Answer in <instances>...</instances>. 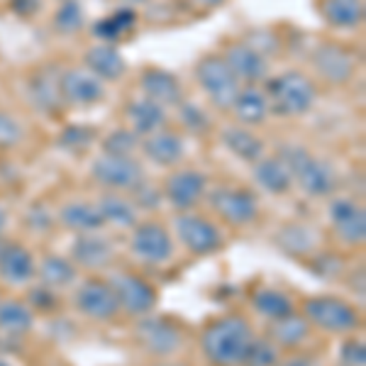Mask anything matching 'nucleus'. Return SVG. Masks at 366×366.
<instances>
[{
	"mask_svg": "<svg viewBox=\"0 0 366 366\" xmlns=\"http://www.w3.org/2000/svg\"><path fill=\"white\" fill-rule=\"evenodd\" d=\"M174 232L176 239L183 244V249L193 254V257H210V254L220 252L222 244H225L220 227L193 210L179 212L174 217Z\"/></svg>",
	"mask_w": 366,
	"mask_h": 366,
	"instance_id": "6",
	"label": "nucleus"
},
{
	"mask_svg": "<svg viewBox=\"0 0 366 366\" xmlns=\"http://www.w3.org/2000/svg\"><path fill=\"white\" fill-rule=\"evenodd\" d=\"M74 305L81 315L96 322H110L120 315V303L113 286L103 279H88L81 283L74 293Z\"/></svg>",
	"mask_w": 366,
	"mask_h": 366,
	"instance_id": "12",
	"label": "nucleus"
},
{
	"mask_svg": "<svg viewBox=\"0 0 366 366\" xmlns=\"http://www.w3.org/2000/svg\"><path fill=\"white\" fill-rule=\"evenodd\" d=\"M115 242L100 232L79 234L71 247V262L86 271H103L115 262Z\"/></svg>",
	"mask_w": 366,
	"mask_h": 366,
	"instance_id": "19",
	"label": "nucleus"
},
{
	"mask_svg": "<svg viewBox=\"0 0 366 366\" xmlns=\"http://www.w3.org/2000/svg\"><path fill=\"white\" fill-rule=\"evenodd\" d=\"M137 149H139V134L127 127H117L103 137V154L132 157Z\"/></svg>",
	"mask_w": 366,
	"mask_h": 366,
	"instance_id": "40",
	"label": "nucleus"
},
{
	"mask_svg": "<svg viewBox=\"0 0 366 366\" xmlns=\"http://www.w3.org/2000/svg\"><path fill=\"white\" fill-rule=\"evenodd\" d=\"M208 203L232 227H247L259 217V198L249 188L217 186L208 193Z\"/></svg>",
	"mask_w": 366,
	"mask_h": 366,
	"instance_id": "9",
	"label": "nucleus"
},
{
	"mask_svg": "<svg viewBox=\"0 0 366 366\" xmlns=\"http://www.w3.org/2000/svg\"><path fill=\"white\" fill-rule=\"evenodd\" d=\"M225 64L229 66L234 76H237L239 84L247 86H257L262 81H267L269 76V61L267 56L262 54L259 49H254L249 42H232L227 44L225 54Z\"/></svg>",
	"mask_w": 366,
	"mask_h": 366,
	"instance_id": "18",
	"label": "nucleus"
},
{
	"mask_svg": "<svg viewBox=\"0 0 366 366\" xmlns=\"http://www.w3.org/2000/svg\"><path fill=\"white\" fill-rule=\"evenodd\" d=\"M208 191V176L196 169H179L164 181V198L179 212L193 210Z\"/></svg>",
	"mask_w": 366,
	"mask_h": 366,
	"instance_id": "16",
	"label": "nucleus"
},
{
	"mask_svg": "<svg viewBox=\"0 0 366 366\" xmlns=\"http://www.w3.org/2000/svg\"><path fill=\"white\" fill-rule=\"evenodd\" d=\"M113 286L115 298L120 303V312H127L132 317L152 315L159 303V293L144 276L134 274V271H117L108 279Z\"/></svg>",
	"mask_w": 366,
	"mask_h": 366,
	"instance_id": "7",
	"label": "nucleus"
},
{
	"mask_svg": "<svg viewBox=\"0 0 366 366\" xmlns=\"http://www.w3.org/2000/svg\"><path fill=\"white\" fill-rule=\"evenodd\" d=\"M330 227L345 247H362L366 242V212L357 200L335 198L327 208Z\"/></svg>",
	"mask_w": 366,
	"mask_h": 366,
	"instance_id": "14",
	"label": "nucleus"
},
{
	"mask_svg": "<svg viewBox=\"0 0 366 366\" xmlns=\"http://www.w3.org/2000/svg\"><path fill=\"white\" fill-rule=\"evenodd\" d=\"M27 100L39 115L54 117L64 110V96H61V69H56L54 64L39 66L32 76L27 79Z\"/></svg>",
	"mask_w": 366,
	"mask_h": 366,
	"instance_id": "13",
	"label": "nucleus"
},
{
	"mask_svg": "<svg viewBox=\"0 0 366 366\" xmlns=\"http://www.w3.org/2000/svg\"><path fill=\"white\" fill-rule=\"evenodd\" d=\"M222 144L232 152L234 157L242 159V162H259L264 157V139L259 134H254L249 127H242V125H232L227 129H222Z\"/></svg>",
	"mask_w": 366,
	"mask_h": 366,
	"instance_id": "33",
	"label": "nucleus"
},
{
	"mask_svg": "<svg viewBox=\"0 0 366 366\" xmlns=\"http://www.w3.org/2000/svg\"><path fill=\"white\" fill-rule=\"evenodd\" d=\"M139 88L144 93L147 100L162 105V108H171V105H179L183 100L181 84L171 71L149 66L139 74Z\"/></svg>",
	"mask_w": 366,
	"mask_h": 366,
	"instance_id": "21",
	"label": "nucleus"
},
{
	"mask_svg": "<svg viewBox=\"0 0 366 366\" xmlns=\"http://www.w3.org/2000/svg\"><path fill=\"white\" fill-rule=\"evenodd\" d=\"M39 283L51 291H64L71 288L79 279V267H76L71 259L61 257V254H46L42 262L37 264V276Z\"/></svg>",
	"mask_w": 366,
	"mask_h": 366,
	"instance_id": "28",
	"label": "nucleus"
},
{
	"mask_svg": "<svg viewBox=\"0 0 366 366\" xmlns=\"http://www.w3.org/2000/svg\"><path fill=\"white\" fill-rule=\"evenodd\" d=\"M317 232L308 225H286L276 234V247H281L291 257H305L317 247Z\"/></svg>",
	"mask_w": 366,
	"mask_h": 366,
	"instance_id": "36",
	"label": "nucleus"
},
{
	"mask_svg": "<svg viewBox=\"0 0 366 366\" xmlns=\"http://www.w3.org/2000/svg\"><path fill=\"white\" fill-rule=\"evenodd\" d=\"M254 340V327L239 312L210 320L200 332V352L210 366H242L244 352Z\"/></svg>",
	"mask_w": 366,
	"mask_h": 366,
	"instance_id": "1",
	"label": "nucleus"
},
{
	"mask_svg": "<svg viewBox=\"0 0 366 366\" xmlns=\"http://www.w3.org/2000/svg\"><path fill=\"white\" fill-rule=\"evenodd\" d=\"M98 139V129L91 125H66L59 129L56 134V147L66 154H86L91 149V144Z\"/></svg>",
	"mask_w": 366,
	"mask_h": 366,
	"instance_id": "37",
	"label": "nucleus"
},
{
	"mask_svg": "<svg viewBox=\"0 0 366 366\" xmlns=\"http://www.w3.org/2000/svg\"><path fill=\"white\" fill-rule=\"evenodd\" d=\"M340 366H342V364H340Z\"/></svg>",
	"mask_w": 366,
	"mask_h": 366,
	"instance_id": "52",
	"label": "nucleus"
},
{
	"mask_svg": "<svg viewBox=\"0 0 366 366\" xmlns=\"http://www.w3.org/2000/svg\"><path fill=\"white\" fill-rule=\"evenodd\" d=\"M342 366H366V345L359 337H347L340 345Z\"/></svg>",
	"mask_w": 366,
	"mask_h": 366,
	"instance_id": "44",
	"label": "nucleus"
},
{
	"mask_svg": "<svg viewBox=\"0 0 366 366\" xmlns=\"http://www.w3.org/2000/svg\"><path fill=\"white\" fill-rule=\"evenodd\" d=\"M5 227H8V210L0 205V234L5 232Z\"/></svg>",
	"mask_w": 366,
	"mask_h": 366,
	"instance_id": "48",
	"label": "nucleus"
},
{
	"mask_svg": "<svg viewBox=\"0 0 366 366\" xmlns=\"http://www.w3.org/2000/svg\"><path fill=\"white\" fill-rule=\"evenodd\" d=\"M61 96L66 105L88 108L105 98V84L88 69L61 71Z\"/></svg>",
	"mask_w": 366,
	"mask_h": 366,
	"instance_id": "20",
	"label": "nucleus"
},
{
	"mask_svg": "<svg viewBox=\"0 0 366 366\" xmlns=\"http://www.w3.org/2000/svg\"><path fill=\"white\" fill-rule=\"evenodd\" d=\"M0 366H15V364H10V362H8V359H5V357H0Z\"/></svg>",
	"mask_w": 366,
	"mask_h": 366,
	"instance_id": "50",
	"label": "nucleus"
},
{
	"mask_svg": "<svg viewBox=\"0 0 366 366\" xmlns=\"http://www.w3.org/2000/svg\"><path fill=\"white\" fill-rule=\"evenodd\" d=\"M229 110H232L234 117H237L242 125H262V122H267V117L271 113L267 93L259 91L257 86L239 88L237 98H234V103Z\"/></svg>",
	"mask_w": 366,
	"mask_h": 366,
	"instance_id": "30",
	"label": "nucleus"
},
{
	"mask_svg": "<svg viewBox=\"0 0 366 366\" xmlns=\"http://www.w3.org/2000/svg\"><path fill=\"white\" fill-rule=\"evenodd\" d=\"M42 0H10V10L20 17H32L39 13Z\"/></svg>",
	"mask_w": 366,
	"mask_h": 366,
	"instance_id": "45",
	"label": "nucleus"
},
{
	"mask_svg": "<svg viewBox=\"0 0 366 366\" xmlns=\"http://www.w3.org/2000/svg\"><path fill=\"white\" fill-rule=\"evenodd\" d=\"M91 176L93 181L113 193H129L144 181L142 164L134 162L132 157H110V154H100L91 164Z\"/></svg>",
	"mask_w": 366,
	"mask_h": 366,
	"instance_id": "11",
	"label": "nucleus"
},
{
	"mask_svg": "<svg viewBox=\"0 0 366 366\" xmlns=\"http://www.w3.org/2000/svg\"><path fill=\"white\" fill-rule=\"evenodd\" d=\"M310 61L315 71L332 86H345L352 81L354 71H357V56L347 49L345 44L337 42H322L312 49Z\"/></svg>",
	"mask_w": 366,
	"mask_h": 366,
	"instance_id": "15",
	"label": "nucleus"
},
{
	"mask_svg": "<svg viewBox=\"0 0 366 366\" xmlns=\"http://www.w3.org/2000/svg\"><path fill=\"white\" fill-rule=\"evenodd\" d=\"M267 98L271 113L281 117H300L310 113L317 98L315 81L303 71H283V74L269 79Z\"/></svg>",
	"mask_w": 366,
	"mask_h": 366,
	"instance_id": "3",
	"label": "nucleus"
},
{
	"mask_svg": "<svg viewBox=\"0 0 366 366\" xmlns=\"http://www.w3.org/2000/svg\"><path fill=\"white\" fill-rule=\"evenodd\" d=\"M276 366H320L315 357H308V354H298V357H291V359H281Z\"/></svg>",
	"mask_w": 366,
	"mask_h": 366,
	"instance_id": "46",
	"label": "nucleus"
},
{
	"mask_svg": "<svg viewBox=\"0 0 366 366\" xmlns=\"http://www.w3.org/2000/svg\"><path fill=\"white\" fill-rule=\"evenodd\" d=\"M129 252L142 264L159 267V264H167L174 259L176 242L162 222H137L129 234Z\"/></svg>",
	"mask_w": 366,
	"mask_h": 366,
	"instance_id": "10",
	"label": "nucleus"
},
{
	"mask_svg": "<svg viewBox=\"0 0 366 366\" xmlns=\"http://www.w3.org/2000/svg\"><path fill=\"white\" fill-rule=\"evenodd\" d=\"M152 366H191V364H181V362H157Z\"/></svg>",
	"mask_w": 366,
	"mask_h": 366,
	"instance_id": "49",
	"label": "nucleus"
},
{
	"mask_svg": "<svg viewBox=\"0 0 366 366\" xmlns=\"http://www.w3.org/2000/svg\"><path fill=\"white\" fill-rule=\"evenodd\" d=\"M317 13L330 27L354 29L364 22V0H317Z\"/></svg>",
	"mask_w": 366,
	"mask_h": 366,
	"instance_id": "29",
	"label": "nucleus"
},
{
	"mask_svg": "<svg viewBox=\"0 0 366 366\" xmlns=\"http://www.w3.org/2000/svg\"><path fill=\"white\" fill-rule=\"evenodd\" d=\"M54 29L59 34H76L81 32L86 22V10L81 0H61L54 13Z\"/></svg>",
	"mask_w": 366,
	"mask_h": 366,
	"instance_id": "38",
	"label": "nucleus"
},
{
	"mask_svg": "<svg viewBox=\"0 0 366 366\" xmlns=\"http://www.w3.org/2000/svg\"><path fill=\"white\" fill-rule=\"evenodd\" d=\"M84 61H86V69L91 71V74H96L103 84H105V81L122 79V76H125V71H127L125 56L120 54V49H117L115 44L98 42L96 46H91V49L86 51Z\"/></svg>",
	"mask_w": 366,
	"mask_h": 366,
	"instance_id": "24",
	"label": "nucleus"
},
{
	"mask_svg": "<svg viewBox=\"0 0 366 366\" xmlns=\"http://www.w3.org/2000/svg\"><path fill=\"white\" fill-rule=\"evenodd\" d=\"M179 120H181V125L188 129V132H193V134H208L210 129H212V120H210V115L205 113L200 105L196 103H188V100H181L179 105Z\"/></svg>",
	"mask_w": 366,
	"mask_h": 366,
	"instance_id": "41",
	"label": "nucleus"
},
{
	"mask_svg": "<svg viewBox=\"0 0 366 366\" xmlns=\"http://www.w3.org/2000/svg\"><path fill=\"white\" fill-rule=\"evenodd\" d=\"M137 25V13L132 8H117L113 15L100 17V20L93 22L91 32L98 42L103 44H115L117 39H122L125 34H129Z\"/></svg>",
	"mask_w": 366,
	"mask_h": 366,
	"instance_id": "34",
	"label": "nucleus"
},
{
	"mask_svg": "<svg viewBox=\"0 0 366 366\" xmlns=\"http://www.w3.org/2000/svg\"><path fill=\"white\" fill-rule=\"evenodd\" d=\"M252 308L267 320H279L296 310V303L281 288H259L252 293Z\"/></svg>",
	"mask_w": 366,
	"mask_h": 366,
	"instance_id": "35",
	"label": "nucleus"
},
{
	"mask_svg": "<svg viewBox=\"0 0 366 366\" xmlns=\"http://www.w3.org/2000/svg\"><path fill=\"white\" fill-rule=\"evenodd\" d=\"M252 176L259 188L271 196H286L293 188V176L281 157H262L259 162H254Z\"/></svg>",
	"mask_w": 366,
	"mask_h": 366,
	"instance_id": "25",
	"label": "nucleus"
},
{
	"mask_svg": "<svg viewBox=\"0 0 366 366\" xmlns=\"http://www.w3.org/2000/svg\"><path fill=\"white\" fill-rule=\"evenodd\" d=\"M27 305L32 310H42V312H54L59 305V296H56V291H51V288H46V286H34V288H29V293H27Z\"/></svg>",
	"mask_w": 366,
	"mask_h": 366,
	"instance_id": "43",
	"label": "nucleus"
},
{
	"mask_svg": "<svg viewBox=\"0 0 366 366\" xmlns=\"http://www.w3.org/2000/svg\"><path fill=\"white\" fill-rule=\"evenodd\" d=\"M125 115L127 122L132 125L129 129L137 132L139 137H149V134L159 132V129H164V125H167V108H162V105L152 103L147 98L129 100Z\"/></svg>",
	"mask_w": 366,
	"mask_h": 366,
	"instance_id": "27",
	"label": "nucleus"
},
{
	"mask_svg": "<svg viewBox=\"0 0 366 366\" xmlns=\"http://www.w3.org/2000/svg\"><path fill=\"white\" fill-rule=\"evenodd\" d=\"M132 3H147V0H132Z\"/></svg>",
	"mask_w": 366,
	"mask_h": 366,
	"instance_id": "51",
	"label": "nucleus"
},
{
	"mask_svg": "<svg viewBox=\"0 0 366 366\" xmlns=\"http://www.w3.org/2000/svg\"><path fill=\"white\" fill-rule=\"evenodd\" d=\"M142 152L157 167H176L183 157H186V144L179 132H171V129H159V132L149 134V137L142 139Z\"/></svg>",
	"mask_w": 366,
	"mask_h": 366,
	"instance_id": "22",
	"label": "nucleus"
},
{
	"mask_svg": "<svg viewBox=\"0 0 366 366\" xmlns=\"http://www.w3.org/2000/svg\"><path fill=\"white\" fill-rule=\"evenodd\" d=\"M134 337H137L142 350L149 352L157 359L174 357L183 347V342H186V335H183V330L174 320H169V317H152V315L137 317Z\"/></svg>",
	"mask_w": 366,
	"mask_h": 366,
	"instance_id": "8",
	"label": "nucleus"
},
{
	"mask_svg": "<svg viewBox=\"0 0 366 366\" xmlns=\"http://www.w3.org/2000/svg\"><path fill=\"white\" fill-rule=\"evenodd\" d=\"M303 317L310 327H317L327 335H354L362 327V312L357 305L340 296H312L303 303Z\"/></svg>",
	"mask_w": 366,
	"mask_h": 366,
	"instance_id": "4",
	"label": "nucleus"
},
{
	"mask_svg": "<svg viewBox=\"0 0 366 366\" xmlns=\"http://www.w3.org/2000/svg\"><path fill=\"white\" fill-rule=\"evenodd\" d=\"M96 205H98L100 215H103L105 225L132 229L139 222V215H137V208H134L132 198L122 196V193H113V191L103 193Z\"/></svg>",
	"mask_w": 366,
	"mask_h": 366,
	"instance_id": "31",
	"label": "nucleus"
},
{
	"mask_svg": "<svg viewBox=\"0 0 366 366\" xmlns=\"http://www.w3.org/2000/svg\"><path fill=\"white\" fill-rule=\"evenodd\" d=\"M283 164L288 167L293 176V183H298V188L310 198H327L337 191L340 176L335 167L325 159L310 154L305 147L300 144H286L281 149Z\"/></svg>",
	"mask_w": 366,
	"mask_h": 366,
	"instance_id": "2",
	"label": "nucleus"
},
{
	"mask_svg": "<svg viewBox=\"0 0 366 366\" xmlns=\"http://www.w3.org/2000/svg\"><path fill=\"white\" fill-rule=\"evenodd\" d=\"M310 322L305 320L303 315H298L296 310L286 317H279V320H269L267 327V337L279 347L281 352H293L300 350L305 342L310 340Z\"/></svg>",
	"mask_w": 366,
	"mask_h": 366,
	"instance_id": "23",
	"label": "nucleus"
},
{
	"mask_svg": "<svg viewBox=\"0 0 366 366\" xmlns=\"http://www.w3.org/2000/svg\"><path fill=\"white\" fill-rule=\"evenodd\" d=\"M59 222L76 234L100 232L105 227V220L100 215L98 205L88 203V200H71V203L64 205L59 210Z\"/></svg>",
	"mask_w": 366,
	"mask_h": 366,
	"instance_id": "26",
	"label": "nucleus"
},
{
	"mask_svg": "<svg viewBox=\"0 0 366 366\" xmlns=\"http://www.w3.org/2000/svg\"><path fill=\"white\" fill-rule=\"evenodd\" d=\"M196 5H200V8H217V5H222L225 0H193Z\"/></svg>",
	"mask_w": 366,
	"mask_h": 366,
	"instance_id": "47",
	"label": "nucleus"
},
{
	"mask_svg": "<svg viewBox=\"0 0 366 366\" xmlns=\"http://www.w3.org/2000/svg\"><path fill=\"white\" fill-rule=\"evenodd\" d=\"M281 362V350L271 342L267 335L264 337H257L249 342L244 352V359H242V366H276Z\"/></svg>",
	"mask_w": 366,
	"mask_h": 366,
	"instance_id": "39",
	"label": "nucleus"
},
{
	"mask_svg": "<svg viewBox=\"0 0 366 366\" xmlns=\"http://www.w3.org/2000/svg\"><path fill=\"white\" fill-rule=\"evenodd\" d=\"M196 81L198 86L203 88V93L208 96V100L215 105L217 110H229L239 93V81L237 76L229 71L225 64V59L220 54H205L200 61L196 64Z\"/></svg>",
	"mask_w": 366,
	"mask_h": 366,
	"instance_id": "5",
	"label": "nucleus"
},
{
	"mask_svg": "<svg viewBox=\"0 0 366 366\" xmlns=\"http://www.w3.org/2000/svg\"><path fill=\"white\" fill-rule=\"evenodd\" d=\"M25 137V129H22L20 120L15 115L0 110V149H15L17 144Z\"/></svg>",
	"mask_w": 366,
	"mask_h": 366,
	"instance_id": "42",
	"label": "nucleus"
},
{
	"mask_svg": "<svg viewBox=\"0 0 366 366\" xmlns=\"http://www.w3.org/2000/svg\"><path fill=\"white\" fill-rule=\"evenodd\" d=\"M34 276H37V262L32 252L13 239L0 237V281L5 286L22 288L29 286Z\"/></svg>",
	"mask_w": 366,
	"mask_h": 366,
	"instance_id": "17",
	"label": "nucleus"
},
{
	"mask_svg": "<svg viewBox=\"0 0 366 366\" xmlns=\"http://www.w3.org/2000/svg\"><path fill=\"white\" fill-rule=\"evenodd\" d=\"M34 327V312L27 303L17 298L0 300V335L20 340Z\"/></svg>",
	"mask_w": 366,
	"mask_h": 366,
	"instance_id": "32",
	"label": "nucleus"
}]
</instances>
